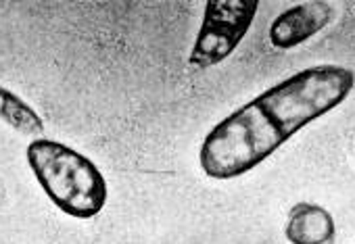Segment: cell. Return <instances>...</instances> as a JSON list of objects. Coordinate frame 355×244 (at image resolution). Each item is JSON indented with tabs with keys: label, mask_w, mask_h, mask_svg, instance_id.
<instances>
[{
	"label": "cell",
	"mask_w": 355,
	"mask_h": 244,
	"mask_svg": "<svg viewBox=\"0 0 355 244\" xmlns=\"http://www.w3.org/2000/svg\"><path fill=\"white\" fill-rule=\"evenodd\" d=\"M0 119L21 136H32L38 140V136L44 134L42 117L24 98H19L5 86H0Z\"/></svg>",
	"instance_id": "8992f818"
},
{
	"label": "cell",
	"mask_w": 355,
	"mask_h": 244,
	"mask_svg": "<svg viewBox=\"0 0 355 244\" xmlns=\"http://www.w3.org/2000/svg\"><path fill=\"white\" fill-rule=\"evenodd\" d=\"M355 73L315 65L282 80L222 119L203 140L199 163L211 180H234L261 165L286 140L347 101Z\"/></svg>",
	"instance_id": "6da1fadb"
},
{
	"label": "cell",
	"mask_w": 355,
	"mask_h": 244,
	"mask_svg": "<svg viewBox=\"0 0 355 244\" xmlns=\"http://www.w3.org/2000/svg\"><path fill=\"white\" fill-rule=\"evenodd\" d=\"M336 15L334 5L324 0H311V3L295 5L282 11L270 26V44L278 51H293L313 36H318L324 28L332 24Z\"/></svg>",
	"instance_id": "277c9868"
},
{
	"label": "cell",
	"mask_w": 355,
	"mask_h": 244,
	"mask_svg": "<svg viewBox=\"0 0 355 244\" xmlns=\"http://www.w3.org/2000/svg\"><path fill=\"white\" fill-rule=\"evenodd\" d=\"M288 244H334L336 223L322 204L299 200L291 207L284 225Z\"/></svg>",
	"instance_id": "5b68a950"
},
{
	"label": "cell",
	"mask_w": 355,
	"mask_h": 244,
	"mask_svg": "<svg viewBox=\"0 0 355 244\" xmlns=\"http://www.w3.org/2000/svg\"><path fill=\"white\" fill-rule=\"evenodd\" d=\"M28 165L40 188L65 215L76 219L96 217L109 196L101 169L67 144L38 138L28 144Z\"/></svg>",
	"instance_id": "7a4b0ae2"
},
{
	"label": "cell",
	"mask_w": 355,
	"mask_h": 244,
	"mask_svg": "<svg viewBox=\"0 0 355 244\" xmlns=\"http://www.w3.org/2000/svg\"><path fill=\"white\" fill-rule=\"evenodd\" d=\"M257 11V0H211L207 3L189 65L209 69L226 61L249 34Z\"/></svg>",
	"instance_id": "3957f363"
}]
</instances>
